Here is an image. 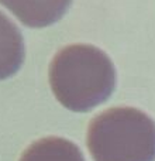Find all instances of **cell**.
<instances>
[{
	"label": "cell",
	"mask_w": 155,
	"mask_h": 161,
	"mask_svg": "<svg viewBox=\"0 0 155 161\" xmlns=\"http://www.w3.org/2000/svg\"><path fill=\"white\" fill-rule=\"evenodd\" d=\"M94 161H155V122L134 108H111L88 129Z\"/></svg>",
	"instance_id": "obj_2"
},
{
	"label": "cell",
	"mask_w": 155,
	"mask_h": 161,
	"mask_svg": "<svg viewBox=\"0 0 155 161\" xmlns=\"http://www.w3.org/2000/svg\"><path fill=\"white\" fill-rule=\"evenodd\" d=\"M50 85L62 106L73 112H88L113 93L116 69L100 48L68 45L51 61Z\"/></svg>",
	"instance_id": "obj_1"
},
{
	"label": "cell",
	"mask_w": 155,
	"mask_h": 161,
	"mask_svg": "<svg viewBox=\"0 0 155 161\" xmlns=\"http://www.w3.org/2000/svg\"><path fill=\"white\" fill-rule=\"evenodd\" d=\"M24 40L19 27L0 11V80L13 76L24 61Z\"/></svg>",
	"instance_id": "obj_4"
},
{
	"label": "cell",
	"mask_w": 155,
	"mask_h": 161,
	"mask_svg": "<svg viewBox=\"0 0 155 161\" xmlns=\"http://www.w3.org/2000/svg\"><path fill=\"white\" fill-rule=\"evenodd\" d=\"M72 0H0L23 24L33 28L52 25L62 19Z\"/></svg>",
	"instance_id": "obj_3"
},
{
	"label": "cell",
	"mask_w": 155,
	"mask_h": 161,
	"mask_svg": "<svg viewBox=\"0 0 155 161\" xmlns=\"http://www.w3.org/2000/svg\"><path fill=\"white\" fill-rule=\"evenodd\" d=\"M20 161H85L76 144L62 137H45L33 143Z\"/></svg>",
	"instance_id": "obj_5"
}]
</instances>
